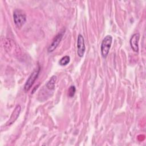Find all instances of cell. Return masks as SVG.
<instances>
[{"label":"cell","mask_w":146,"mask_h":146,"mask_svg":"<svg viewBox=\"0 0 146 146\" xmlns=\"http://www.w3.org/2000/svg\"><path fill=\"white\" fill-rule=\"evenodd\" d=\"M14 22L18 28H21L26 21V14L21 10H15L13 13Z\"/></svg>","instance_id":"6da1fadb"},{"label":"cell","mask_w":146,"mask_h":146,"mask_svg":"<svg viewBox=\"0 0 146 146\" xmlns=\"http://www.w3.org/2000/svg\"><path fill=\"white\" fill-rule=\"evenodd\" d=\"M112 42V37L111 35H107L103 39L101 44V54L104 58H106L111 46Z\"/></svg>","instance_id":"7a4b0ae2"},{"label":"cell","mask_w":146,"mask_h":146,"mask_svg":"<svg viewBox=\"0 0 146 146\" xmlns=\"http://www.w3.org/2000/svg\"><path fill=\"white\" fill-rule=\"evenodd\" d=\"M40 70V68L39 66H38V67L29 76V78L27 79V80L25 83V84L24 86V90L26 92L28 91L31 88L32 86L33 85L34 82L37 79V78L39 75Z\"/></svg>","instance_id":"3957f363"},{"label":"cell","mask_w":146,"mask_h":146,"mask_svg":"<svg viewBox=\"0 0 146 146\" xmlns=\"http://www.w3.org/2000/svg\"><path fill=\"white\" fill-rule=\"evenodd\" d=\"M86 47L84 44V39L82 35L79 34L77 39V54L80 58L83 57L85 52Z\"/></svg>","instance_id":"277c9868"},{"label":"cell","mask_w":146,"mask_h":146,"mask_svg":"<svg viewBox=\"0 0 146 146\" xmlns=\"http://www.w3.org/2000/svg\"><path fill=\"white\" fill-rule=\"evenodd\" d=\"M64 33V31H62V32L59 33V34H58L55 36L52 42L51 43V44L49 46V47L47 48V51L48 52H51L54 51L56 48V47L59 44V43L63 38Z\"/></svg>","instance_id":"5b68a950"},{"label":"cell","mask_w":146,"mask_h":146,"mask_svg":"<svg viewBox=\"0 0 146 146\" xmlns=\"http://www.w3.org/2000/svg\"><path fill=\"white\" fill-rule=\"evenodd\" d=\"M21 106L19 105H17L15 107L14 111H13L10 117L9 118V120L6 123L5 127H8V126L11 125L12 124H13L15 122V121L17 119V118L18 117L19 113L21 112Z\"/></svg>","instance_id":"8992f818"},{"label":"cell","mask_w":146,"mask_h":146,"mask_svg":"<svg viewBox=\"0 0 146 146\" xmlns=\"http://www.w3.org/2000/svg\"><path fill=\"white\" fill-rule=\"evenodd\" d=\"M140 39V34L139 33L134 34L131 38L129 43L132 49L135 52H138L139 51V40Z\"/></svg>","instance_id":"52a82bcc"},{"label":"cell","mask_w":146,"mask_h":146,"mask_svg":"<svg viewBox=\"0 0 146 146\" xmlns=\"http://www.w3.org/2000/svg\"><path fill=\"white\" fill-rule=\"evenodd\" d=\"M56 79H57L56 76L55 75L52 76L49 79V80L47 82V83H46V87L50 90H54L55 88V84L56 81Z\"/></svg>","instance_id":"ba28073f"},{"label":"cell","mask_w":146,"mask_h":146,"mask_svg":"<svg viewBox=\"0 0 146 146\" xmlns=\"http://www.w3.org/2000/svg\"><path fill=\"white\" fill-rule=\"evenodd\" d=\"M70 58L69 56L68 55H66V56H64L63 57H62L59 62V63L60 66H66L67 65L69 62H70Z\"/></svg>","instance_id":"9c48e42d"},{"label":"cell","mask_w":146,"mask_h":146,"mask_svg":"<svg viewBox=\"0 0 146 146\" xmlns=\"http://www.w3.org/2000/svg\"><path fill=\"white\" fill-rule=\"evenodd\" d=\"M75 91H76L75 87L74 86H71L68 90V96L70 98H72L75 94Z\"/></svg>","instance_id":"30bf717a"}]
</instances>
